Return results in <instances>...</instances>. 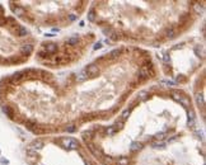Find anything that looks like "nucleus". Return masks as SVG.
<instances>
[{
  "label": "nucleus",
  "mask_w": 206,
  "mask_h": 165,
  "mask_svg": "<svg viewBox=\"0 0 206 165\" xmlns=\"http://www.w3.org/2000/svg\"><path fill=\"white\" fill-rule=\"evenodd\" d=\"M28 36V29L14 17L6 15L0 6V65H17L26 60L20 55V48L26 45L24 39Z\"/></svg>",
  "instance_id": "obj_1"
},
{
  "label": "nucleus",
  "mask_w": 206,
  "mask_h": 165,
  "mask_svg": "<svg viewBox=\"0 0 206 165\" xmlns=\"http://www.w3.org/2000/svg\"><path fill=\"white\" fill-rule=\"evenodd\" d=\"M60 144L66 147V149H73V150H77L79 147V142L73 138V137H61L60 138Z\"/></svg>",
  "instance_id": "obj_2"
},
{
  "label": "nucleus",
  "mask_w": 206,
  "mask_h": 165,
  "mask_svg": "<svg viewBox=\"0 0 206 165\" xmlns=\"http://www.w3.org/2000/svg\"><path fill=\"white\" fill-rule=\"evenodd\" d=\"M98 72H99V66H98V64L89 65L88 67L85 69V74L88 75V76H95V75H98Z\"/></svg>",
  "instance_id": "obj_3"
},
{
  "label": "nucleus",
  "mask_w": 206,
  "mask_h": 165,
  "mask_svg": "<svg viewBox=\"0 0 206 165\" xmlns=\"http://www.w3.org/2000/svg\"><path fill=\"white\" fill-rule=\"evenodd\" d=\"M178 103H181L183 107H186V108H191V100H190V97L182 95V97H181V99L178 100Z\"/></svg>",
  "instance_id": "obj_4"
},
{
  "label": "nucleus",
  "mask_w": 206,
  "mask_h": 165,
  "mask_svg": "<svg viewBox=\"0 0 206 165\" xmlns=\"http://www.w3.org/2000/svg\"><path fill=\"white\" fill-rule=\"evenodd\" d=\"M78 42H79V36H77V34L66 38V45H69V46H73V45H75V43H78Z\"/></svg>",
  "instance_id": "obj_5"
},
{
  "label": "nucleus",
  "mask_w": 206,
  "mask_h": 165,
  "mask_svg": "<svg viewBox=\"0 0 206 165\" xmlns=\"http://www.w3.org/2000/svg\"><path fill=\"white\" fill-rule=\"evenodd\" d=\"M130 160L128 158H120L118 160H115V165H128Z\"/></svg>",
  "instance_id": "obj_6"
},
{
  "label": "nucleus",
  "mask_w": 206,
  "mask_h": 165,
  "mask_svg": "<svg viewBox=\"0 0 206 165\" xmlns=\"http://www.w3.org/2000/svg\"><path fill=\"white\" fill-rule=\"evenodd\" d=\"M149 95V92L148 90H141V92H139L137 94V100H144V99H146V97Z\"/></svg>",
  "instance_id": "obj_7"
}]
</instances>
